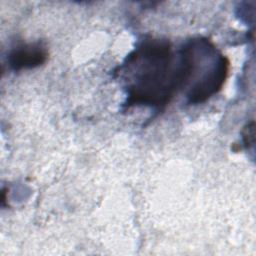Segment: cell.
<instances>
[{
	"label": "cell",
	"mask_w": 256,
	"mask_h": 256,
	"mask_svg": "<svg viewBox=\"0 0 256 256\" xmlns=\"http://www.w3.org/2000/svg\"><path fill=\"white\" fill-rule=\"evenodd\" d=\"M48 58V50L41 42L23 43L12 48L7 62L13 71L33 69L43 65Z\"/></svg>",
	"instance_id": "3"
},
{
	"label": "cell",
	"mask_w": 256,
	"mask_h": 256,
	"mask_svg": "<svg viewBox=\"0 0 256 256\" xmlns=\"http://www.w3.org/2000/svg\"><path fill=\"white\" fill-rule=\"evenodd\" d=\"M190 66L184 45L175 53L168 40L145 37L116 70L126 94L123 107L163 109L185 89Z\"/></svg>",
	"instance_id": "1"
},
{
	"label": "cell",
	"mask_w": 256,
	"mask_h": 256,
	"mask_svg": "<svg viewBox=\"0 0 256 256\" xmlns=\"http://www.w3.org/2000/svg\"><path fill=\"white\" fill-rule=\"evenodd\" d=\"M243 142L246 148H250L254 145V122L248 124L243 130Z\"/></svg>",
	"instance_id": "4"
},
{
	"label": "cell",
	"mask_w": 256,
	"mask_h": 256,
	"mask_svg": "<svg viewBox=\"0 0 256 256\" xmlns=\"http://www.w3.org/2000/svg\"><path fill=\"white\" fill-rule=\"evenodd\" d=\"M190 58V74L184 89L188 104L204 103L221 91L230 68L228 58L207 38L195 37L184 43Z\"/></svg>",
	"instance_id": "2"
}]
</instances>
